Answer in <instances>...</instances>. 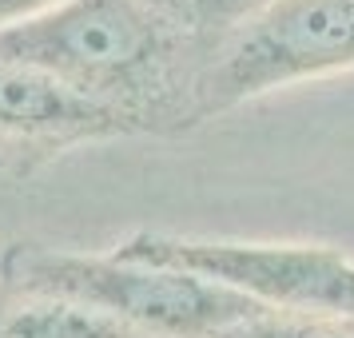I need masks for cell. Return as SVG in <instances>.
I'll return each instance as SVG.
<instances>
[{"label":"cell","instance_id":"52a82bcc","mask_svg":"<svg viewBox=\"0 0 354 338\" xmlns=\"http://www.w3.org/2000/svg\"><path fill=\"white\" fill-rule=\"evenodd\" d=\"M215 338H354L351 322L319 319V314H290V310H255L231 322Z\"/></svg>","mask_w":354,"mask_h":338},{"label":"cell","instance_id":"9c48e42d","mask_svg":"<svg viewBox=\"0 0 354 338\" xmlns=\"http://www.w3.org/2000/svg\"><path fill=\"white\" fill-rule=\"evenodd\" d=\"M64 0H0V32H12L28 20L44 17L52 8H60Z\"/></svg>","mask_w":354,"mask_h":338},{"label":"cell","instance_id":"277c9868","mask_svg":"<svg viewBox=\"0 0 354 338\" xmlns=\"http://www.w3.org/2000/svg\"><path fill=\"white\" fill-rule=\"evenodd\" d=\"M112 251L131 263L199 274L263 310L354 322V259L326 243H251L131 231Z\"/></svg>","mask_w":354,"mask_h":338},{"label":"cell","instance_id":"5b68a950","mask_svg":"<svg viewBox=\"0 0 354 338\" xmlns=\"http://www.w3.org/2000/svg\"><path fill=\"white\" fill-rule=\"evenodd\" d=\"M144 128V115L92 100L44 72L0 64V144L68 147Z\"/></svg>","mask_w":354,"mask_h":338},{"label":"cell","instance_id":"7a4b0ae2","mask_svg":"<svg viewBox=\"0 0 354 338\" xmlns=\"http://www.w3.org/2000/svg\"><path fill=\"white\" fill-rule=\"evenodd\" d=\"M167 28L147 0H64L0 32V64L32 68L84 96L136 112V96L167 56Z\"/></svg>","mask_w":354,"mask_h":338},{"label":"cell","instance_id":"8992f818","mask_svg":"<svg viewBox=\"0 0 354 338\" xmlns=\"http://www.w3.org/2000/svg\"><path fill=\"white\" fill-rule=\"evenodd\" d=\"M0 338H147L136 326L72 299H4Z\"/></svg>","mask_w":354,"mask_h":338},{"label":"cell","instance_id":"ba28073f","mask_svg":"<svg viewBox=\"0 0 354 338\" xmlns=\"http://www.w3.org/2000/svg\"><path fill=\"white\" fill-rule=\"evenodd\" d=\"M239 17H247V0H195V28H231Z\"/></svg>","mask_w":354,"mask_h":338},{"label":"cell","instance_id":"30bf717a","mask_svg":"<svg viewBox=\"0 0 354 338\" xmlns=\"http://www.w3.org/2000/svg\"><path fill=\"white\" fill-rule=\"evenodd\" d=\"M147 4H151L167 24H183V28L195 24V0H147Z\"/></svg>","mask_w":354,"mask_h":338},{"label":"cell","instance_id":"6da1fadb","mask_svg":"<svg viewBox=\"0 0 354 338\" xmlns=\"http://www.w3.org/2000/svg\"><path fill=\"white\" fill-rule=\"evenodd\" d=\"M72 299L136 326L147 338H215L263 306L199 274L147 267L44 243H8L0 251V299Z\"/></svg>","mask_w":354,"mask_h":338},{"label":"cell","instance_id":"3957f363","mask_svg":"<svg viewBox=\"0 0 354 338\" xmlns=\"http://www.w3.org/2000/svg\"><path fill=\"white\" fill-rule=\"evenodd\" d=\"M338 72H354V0H259L219 40L195 104L199 115H219Z\"/></svg>","mask_w":354,"mask_h":338}]
</instances>
